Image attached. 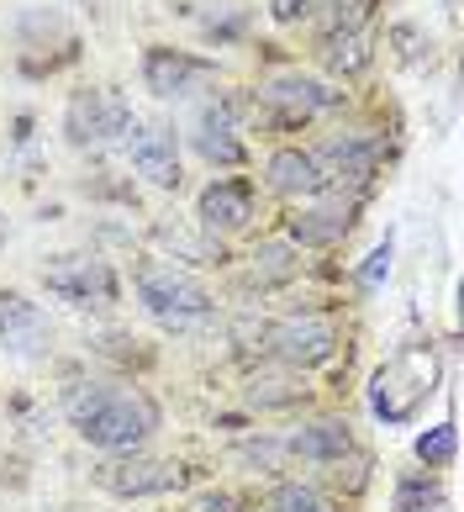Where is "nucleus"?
<instances>
[{
  "label": "nucleus",
  "instance_id": "f257e3e1",
  "mask_svg": "<svg viewBox=\"0 0 464 512\" xmlns=\"http://www.w3.org/2000/svg\"><path fill=\"white\" fill-rule=\"evenodd\" d=\"M64 417L74 423L85 444L106 454H138V444L159 428V407L138 386H106V381H80L64 396Z\"/></svg>",
  "mask_w": 464,
  "mask_h": 512
},
{
  "label": "nucleus",
  "instance_id": "f03ea898",
  "mask_svg": "<svg viewBox=\"0 0 464 512\" xmlns=\"http://www.w3.org/2000/svg\"><path fill=\"white\" fill-rule=\"evenodd\" d=\"M433 386H438V354L428 344H412V349L391 354L375 370L370 407L385 417V423H406V417H417V407L433 396Z\"/></svg>",
  "mask_w": 464,
  "mask_h": 512
},
{
  "label": "nucleus",
  "instance_id": "7ed1b4c3",
  "mask_svg": "<svg viewBox=\"0 0 464 512\" xmlns=\"http://www.w3.org/2000/svg\"><path fill=\"white\" fill-rule=\"evenodd\" d=\"M138 296H143V307L174 333L211 328V322H217V301H211V291L196 286L190 275L169 270V264H143L138 270Z\"/></svg>",
  "mask_w": 464,
  "mask_h": 512
},
{
  "label": "nucleus",
  "instance_id": "20e7f679",
  "mask_svg": "<svg viewBox=\"0 0 464 512\" xmlns=\"http://www.w3.org/2000/svg\"><path fill=\"white\" fill-rule=\"evenodd\" d=\"M238 338L248 349H269L290 370H312L322 359H333L338 328L327 317H280V322H243Z\"/></svg>",
  "mask_w": 464,
  "mask_h": 512
},
{
  "label": "nucleus",
  "instance_id": "39448f33",
  "mask_svg": "<svg viewBox=\"0 0 464 512\" xmlns=\"http://www.w3.org/2000/svg\"><path fill=\"white\" fill-rule=\"evenodd\" d=\"M64 132H69L74 148H106V143L122 138V132H132V106H127V96H116L106 85L80 90L64 111Z\"/></svg>",
  "mask_w": 464,
  "mask_h": 512
},
{
  "label": "nucleus",
  "instance_id": "423d86ee",
  "mask_svg": "<svg viewBox=\"0 0 464 512\" xmlns=\"http://www.w3.org/2000/svg\"><path fill=\"white\" fill-rule=\"evenodd\" d=\"M43 286L69 301V307H111L116 301V270L95 254H64L43 270Z\"/></svg>",
  "mask_w": 464,
  "mask_h": 512
},
{
  "label": "nucleus",
  "instance_id": "0eeeda50",
  "mask_svg": "<svg viewBox=\"0 0 464 512\" xmlns=\"http://www.w3.org/2000/svg\"><path fill=\"white\" fill-rule=\"evenodd\" d=\"M190 481L185 465L174 460H143V454H127V460H106L95 470V486L111 491L122 502H138V497H164V491H180Z\"/></svg>",
  "mask_w": 464,
  "mask_h": 512
},
{
  "label": "nucleus",
  "instance_id": "6e6552de",
  "mask_svg": "<svg viewBox=\"0 0 464 512\" xmlns=\"http://www.w3.org/2000/svg\"><path fill=\"white\" fill-rule=\"evenodd\" d=\"M217 80V69H211L206 59H190V53H174V48H148L143 53V85L153 90V96H190V90H201Z\"/></svg>",
  "mask_w": 464,
  "mask_h": 512
},
{
  "label": "nucleus",
  "instance_id": "1a4fd4ad",
  "mask_svg": "<svg viewBox=\"0 0 464 512\" xmlns=\"http://www.w3.org/2000/svg\"><path fill=\"white\" fill-rule=\"evenodd\" d=\"M264 101L280 106L290 122H306V117H317V111L343 106V90H327L312 74H275V80L264 85Z\"/></svg>",
  "mask_w": 464,
  "mask_h": 512
},
{
  "label": "nucleus",
  "instance_id": "9d476101",
  "mask_svg": "<svg viewBox=\"0 0 464 512\" xmlns=\"http://www.w3.org/2000/svg\"><path fill=\"white\" fill-rule=\"evenodd\" d=\"M380 159H385V143L380 138H333L317 154V164H322V175H327V185H370L375 180V169H380Z\"/></svg>",
  "mask_w": 464,
  "mask_h": 512
},
{
  "label": "nucleus",
  "instance_id": "9b49d317",
  "mask_svg": "<svg viewBox=\"0 0 464 512\" xmlns=\"http://www.w3.org/2000/svg\"><path fill=\"white\" fill-rule=\"evenodd\" d=\"M132 164H138V175H148L153 185H164V191H174L180 185V143H174V127H159L148 122L132 132Z\"/></svg>",
  "mask_w": 464,
  "mask_h": 512
},
{
  "label": "nucleus",
  "instance_id": "f8f14e48",
  "mask_svg": "<svg viewBox=\"0 0 464 512\" xmlns=\"http://www.w3.org/2000/svg\"><path fill=\"white\" fill-rule=\"evenodd\" d=\"M201 222L211 233H238L254 222V185L248 180H211L201 191Z\"/></svg>",
  "mask_w": 464,
  "mask_h": 512
},
{
  "label": "nucleus",
  "instance_id": "ddd939ff",
  "mask_svg": "<svg viewBox=\"0 0 464 512\" xmlns=\"http://www.w3.org/2000/svg\"><path fill=\"white\" fill-rule=\"evenodd\" d=\"M0 344L16 349V354H43L48 349V317L16 291H0Z\"/></svg>",
  "mask_w": 464,
  "mask_h": 512
},
{
  "label": "nucleus",
  "instance_id": "4468645a",
  "mask_svg": "<svg viewBox=\"0 0 464 512\" xmlns=\"http://www.w3.org/2000/svg\"><path fill=\"white\" fill-rule=\"evenodd\" d=\"M290 454H301V460L312 465H343V454H354V433H348V423H338V417H317V423H306L290 433Z\"/></svg>",
  "mask_w": 464,
  "mask_h": 512
},
{
  "label": "nucleus",
  "instance_id": "2eb2a0df",
  "mask_svg": "<svg viewBox=\"0 0 464 512\" xmlns=\"http://www.w3.org/2000/svg\"><path fill=\"white\" fill-rule=\"evenodd\" d=\"M196 148L211 164H243V143H238V127H232L227 101H211V106L196 111Z\"/></svg>",
  "mask_w": 464,
  "mask_h": 512
},
{
  "label": "nucleus",
  "instance_id": "dca6fc26",
  "mask_svg": "<svg viewBox=\"0 0 464 512\" xmlns=\"http://www.w3.org/2000/svg\"><path fill=\"white\" fill-rule=\"evenodd\" d=\"M269 185H275L280 196H322L327 175H322L317 154H306V148H280V154H269Z\"/></svg>",
  "mask_w": 464,
  "mask_h": 512
},
{
  "label": "nucleus",
  "instance_id": "f3484780",
  "mask_svg": "<svg viewBox=\"0 0 464 512\" xmlns=\"http://www.w3.org/2000/svg\"><path fill=\"white\" fill-rule=\"evenodd\" d=\"M348 227H354V206L338 201V206H312V212H296V217H290V238L322 249V243H338Z\"/></svg>",
  "mask_w": 464,
  "mask_h": 512
},
{
  "label": "nucleus",
  "instance_id": "a211bd4d",
  "mask_svg": "<svg viewBox=\"0 0 464 512\" xmlns=\"http://www.w3.org/2000/svg\"><path fill=\"white\" fill-rule=\"evenodd\" d=\"M306 381L301 375H280V370H269V375H254L248 381V407H259V412H280V407H296L306 402Z\"/></svg>",
  "mask_w": 464,
  "mask_h": 512
},
{
  "label": "nucleus",
  "instance_id": "6ab92c4d",
  "mask_svg": "<svg viewBox=\"0 0 464 512\" xmlns=\"http://www.w3.org/2000/svg\"><path fill=\"white\" fill-rule=\"evenodd\" d=\"M322 59H327V69H338V74H359L364 64H370V32H364V27L327 32Z\"/></svg>",
  "mask_w": 464,
  "mask_h": 512
},
{
  "label": "nucleus",
  "instance_id": "aec40b11",
  "mask_svg": "<svg viewBox=\"0 0 464 512\" xmlns=\"http://www.w3.org/2000/svg\"><path fill=\"white\" fill-rule=\"evenodd\" d=\"M269 512H333V502L306 481H280L269 491Z\"/></svg>",
  "mask_w": 464,
  "mask_h": 512
},
{
  "label": "nucleus",
  "instance_id": "412c9836",
  "mask_svg": "<svg viewBox=\"0 0 464 512\" xmlns=\"http://www.w3.org/2000/svg\"><path fill=\"white\" fill-rule=\"evenodd\" d=\"M301 270V259H296V249H285V243H264V249L254 254V275L259 280H290Z\"/></svg>",
  "mask_w": 464,
  "mask_h": 512
},
{
  "label": "nucleus",
  "instance_id": "4be33fe9",
  "mask_svg": "<svg viewBox=\"0 0 464 512\" xmlns=\"http://www.w3.org/2000/svg\"><path fill=\"white\" fill-rule=\"evenodd\" d=\"M454 449H459L454 423H438V428H428V433L417 439V460H422V465H449Z\"/></svg>",
  "mask_w": 464,
  "mask_h": 512
},
{
  "label": "nucleus",
  "instance_id": "5701e85b",
  "mask_svg": "<svg viewBox=\"0 0 464 512\" xmlns=\"http://www.w3.org/2000/svg\"><path fill=\"white\" fill-rule=\"evenodd\" d=\"M438 507V491L428 481H401L396 491V512H433Z\"/></svg>",
  "mask_w": 464,
  "mask_h": 512
},
{
  "label": "nucleus",
  "instance_id": "b1692460",
  "mask_svg": "<svg viewBox=\"0 0 464 512\" xmlns=\"http://www.w3.org/2000/svg\"><path fill=\"white\" fill-rule=\"evenodd\" d=\"M385 270H391V243H380V249H375L370 259H364L359 280H364V286H380V275H385Z\"/></svg>",
  "mask_w": 464,
  "mask_h": 512
},
{
  "label": "nucleus",
  "instance_id": "393cba45",
  "mask_svg": "<svg viewBox=\"0 0 464 512\" xmlns=\"http://www.w3.org/2000/svg\"><path fill=\"white\" fill-rule=\"evenodd\" d=\"M243 502L232 497V491H206V497H196L190 502V512H238Z\"/></svg>",
  "mask_w": 464,
  "mask_h": 512
}]
</instances>
